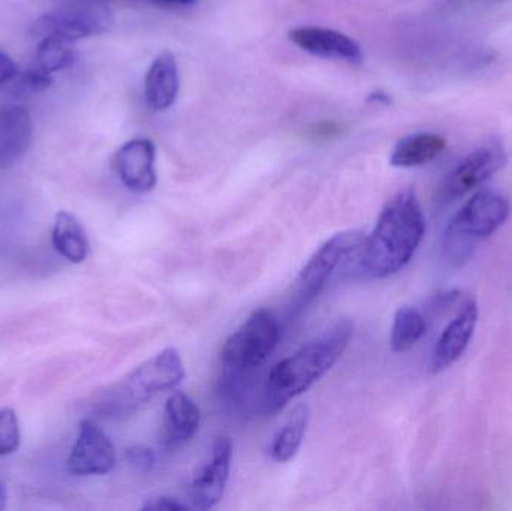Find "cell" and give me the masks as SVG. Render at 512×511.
Returning <instances> with one entry per match:
<instances>
[{
    "label": "cell",
    "instance_id": "d6986e66",
    "mask_svg": "<svg viewBox=\"0 0 512 511\" xmlns=\"http://www.w3.org/2000/svg\"><path fill=\"white\" fill-rule=\"evenodd\" d=\"M310 422V410L306 404H298L289 414L285 425L279 429L273 443L270 446V456L279 464L291 461L295 458Z\"/></svg>",
    "mask_w": 512,
    "mask_h": 511
},
{
    "label": "cell",
    "instance_id": "6da1fadb",
    "mask_svg": "<svg viewBox=\"0 0 512 511\" xmlns=\"http://www.w3.org/2000/svg\"><path fill=\"white\" fill-rule=\"evenodd\" d=\"M426 233V218L412 189L399 192L382 210L375 228L364 236L355 260L372 279L400 272L414 257Z\"/></svg>",
    "mask_w": 512,
    "mask_h": 511
},
{
    "label": "cell",
    "instance_id": "ffe728a7",
    "mask_svg": "<svg viewBox=\"0 0 512 511\" xmlns=\"http://www.w3.org/2000/svg\"><path fill=\"white\" fill-rule=\"evenodd\" d=\"M426 330L427 321L423 314L412 306H403L394 315L393 327H391V348L396 353H406L426 335Z\"/></svg>",
    "mask_w": 512,
    "mask_h": 511
},
{
    "label": "cell",
    "instance_id": "5b68a950",
    "mask_svg": "<svg viewBox=\"0 0 512 511\" xmlns=\"http://www.w3.org/2000/svg\"><path fill=\"white\" fill-rule=\"evenodd\" d=\"M279 339L277 318L265 309L255 311L222 348V368L228 380L264 365L276 350Z\"/></svg>",
    "mask_w": 512,
    "mask_h": 511
},
{
    "label": "cell",
    "instance_id": "83f0119b",
    "mask_svg": "<svg viewBox=\"0 0 512 511\" xmlns=\"http://www.w3.org/2000/svg\"><path fill=\"white\" fill-rule=\"evenodd\" d=\"M5 501H6V492H5V486L0 483V509H3L5 507Z\"/></svg>",
    "mask_w": 512,
    "mask_h": 511
},
{
    "label": "cell",
    "instance_id": "ac0fdd59",
    "mask_svg": "<svg viewBox=\"0 0 512 511\" xmlns=\"http://www.w3.org/2000/svg\"><path fill=\"white\" fill-rule=\"evenodd\" d=\"M53 246L69 263H83L89 255L86 231L71 213H57L53 227Z\"/></svg>",
    "mask_w": 512,
    "mask_h": 511
},
{
    "label": "cell",
    "instance_id": "5bb4252c",
    "mask_svg": "<svg viewBox=\"0 0 512 511\" xmlns=\"http://www.w3.org/2000/svg\"><path fill=\"white\" fill-rule=\"evenodd\" d=\"M33 122L29 111L20 105L0 107V168L14 165L29 150Z\"/></svg>",
    "mask_w": 512,
    "mask_h": 511
},
{
    "label": "cell",
    "instance_id": "d4e9b609",
    "mask_svg": "<svg viewBox=\"0 0 512 511\" xmlns=\"http://www.w3.org/2000/svg\"><path fill=\"white\" fill-rule=\"evenodd\" d=\"M188 509L185 503H180L177 498L171 497H156L150 498L147 500V503L144 504L143 510H185Z\"/></svg>",
    "mask_w": 512,
    "mask_h": 511
},
{
    "label": "cell",
    "instance_id": "30bf717a",
    "mask_svg": "<svg viewBox=\"0 0 512 511\" xmlns=\"http://www.w3.org/2000/svg\"><path fill=\"white\" fill-rule=\"evenodd\" d=\"M156 147L149 138H135L117 150L114 168L123 185L134 194H147L158 182L155 170Z\"/></svg>",
    "mask_w": 512,
    "mask_h": 511
},
{
    "label": "cell",
    "instance_id": "e0dca14e",
    "mask_svg": "<svg viewBox=\"0 0 512 511\" xmlns=\"http://www.w3.org/2000/svg\"><path fill=\"white\" fill-rule=\"evenodd\" d=\"M447 147L444 137L432 132L406 135L394 147L390 162L397 168H415L438 158Z\"/></svg>",
    "mask_w": 512,
    "mask_h": 511
},
{
    "label": "cell",
    "instance_id": "cb8c5ba5",
    "mask_svg": "<svg viewBox=\"0 0 512 511\" xmlns=\"http://www.w3.org/2000/svg\"><path fill=\"white\" fill-rule=\"evenodd\" d=\"M126 461L138 473H150L156 465V453L150 447L131 446L126 450Z\"/></svg>",
    "mask_w": 512,
    "mask_h": 511
},
{
    "label": "cell",
    "instance_id": "484cf974",
    "mask_svg": "<svg viewBox=\"0 0 512 511\" xmlns=\"http://www.w3.org/2000/svg\"><path fill=\"white\" fill-rule=\"evenodd\" d=\"M17 74L18 68L14 60L5 51L0 50V86L8 84Z\"/></svg>",
    "mask_w": 512,
    "mask_h": 511
},
{
    "label": "cell",
    "instance_id": "44dd1931",
    "mask_svg": "<svg viewBox=\"0 0 512 511\" xmlns=\"http://www.w3.org/2000/svg\"><path fill=\"white\" fill-rule=\"evenodd\" d=\"M75 51L72 42L66 41L56 35H48L41 38L36 48V62L38 68L48 74L63 71L74 63Z\"/></svg>",
    "mask_w": 512,
    "mask_h": 511
},
{
    "label": "cell",
    "instance_id": "4316f807",
    "mask_svg": "<svg viewBox=\"0 0 512 511\" xmlns=\"http://www.w3.org/2000/svg\"><path fill=\"white\" fill-rule=\"evenodd\" d=\"M150 2L158 3V5L164 6H185L191 5L195 0H150Z\"/></svg>",
    "mask_w": 512,
    "mask_h": 511
},
{
    "label": "cell",
    "instance_id": "8fae6325",
    "mask_svg": "<svg viewBox=\"0 0 512 511\" xmlns=\"http://www.w3.org/2000/svg\"><path fill=\"white\" fill-rule=\"evenodd\" d=\"M233 444L228 437L216 440L212 459L207 462L191 485L192 506L198 510L213 509L224 497L230 477Z\"/></svg>",
    "mask_w": 512,
    "mask_h": 511
},
{
    "label": "cell",
    "instance_id": "52a82bcc",
    "mask_svg": "<svg viewBox=\"0 0 512 511\" xmlns=\"http://www.w3.org/2000/svg\"><path fill=\"white\" fill-rule=\"evenodd\" d=\"M507 153L501 143L484 144L453 168L441 186V201L453 203L483 185L504 168Z\"/></svg>",
    "mask_w": 512,
    "mask_h": 511
},
{
    "label": "cell",
    "instance_id": "7c38bea8",
    "mask_svg": "<svg viewBox=\"0 0 512 511\" xmlns=\"http://www.w3.org/2000/svg\"><path fill=\"white\" fill-rule=\"evenodd\" d=\"M478 317H480V311H478L477 302L469 300L462 306L457 317L445 327L436 342L432 363H430V368L435 374L450 368L468 350L474 338Z\"/></svg>",
    "mask_w": 512,
    "mask_h": 511
},
{
    "label": "cell",
    "instance_id": "7402d4cb",
    "mask_svg": "<svg viewBox=\"0 0 512 511\" xmlns=\"http://www.w3.org/2000/svg\"><path fill=\"white\" fill-rule=\"evenodd\" d=\"M9 92L15 98H27V96L36 95V93L45 92L53 84V77L41 68L27 69L24 72H18L15 78L9 81Z\"/></svg>",
    "mask_w": 512,
    "mask_h": 511
},
{
    "label": "cell",
    "instance_id": "4fadbf2b",
    "mask_svg": "<svg viewBox=\"0 0 512 511\" xmlns=\"http://www.w3.org/2000/svg\"><path fill=\"white\" fill-rule=\"evenodd\" d=\"M289 39L297 47L313 56L324 59L346 60L357 63L361 60L360 45L336 30L322 27H298L289 32Z\"/></svg>",
    "mask_w": 512,
    "mask_h": 511
},
{
    "label": "cell",
    "instance_id": "ba28073f",
    "mask_svg": "<svg viewBox=\"0 0 512 511\" xmlns=\"http://www.w3.org/2000/svg\"><path fill=\"white\" fill-rule=\"evenodd\" d=\"M116 467V449L104 429L84 420L78 429L77 440L69 453L66 468L74 476H104Z\"/></svg>",
    "mask_w": 512,
    "mask_h": 511
},
{
    "label": "cell",
    "instance_id": "9c48e42d",
    "mask_svg": "<svg viewBox=\"0 0 512 511\" xmlns=\"http://www.w3.org/2000/svg\"><path fill=\"white\" fill-rule=\"evenodd\" d=\"M110 27V12L105 6H78L65 11L42 15L35 21L32 30L35 36H60L66 41H80L89 36L105 32Z\"/></svg>",
    "mask_w": 512,
    "mask_h": 511
},
{
    "label": "cell",
    "instance_id": "277c9868",
    "mask_svg": "<svg viewBox=\"0 0 512 511\" xmlns=\"http://www.w3.org/2000/svg\"><path fill=\"white\" fill-rule=\"evenodd\" d=\"M510 216V203L492 189L475 192L451 218L445 233V251L454 264L468 261L475 242L492 236Z\"/></svg>",
    "mask_w": 512,
    "mask_h": 511
},
{
    "label": "cell",
    "instance_id": "9a60e30c",
    "mask_svg": "<svg viewBox=\"0 0 512 511\" xmlns=\"http://www.w3.org/2000/svg\"><path fill=\"white\" fill-rule=\"evenodd\" d=\"M201 423L200 407L185 393L168 398L164 411V444L167 449H179L197 434Z\"/></svg>",
    "mask_w": 512,
    "mask_h": 511
},
{
    "label": "cell",
    "instance_id": "8992f818",
    "mask_svg": "<svg viewBox=\"0 0 512 511\" xmlns=\"http://www.w3.org/2000/svg\"><path fill=\"white\" fill-rule=\"evenodd\" d=\"M364 234L358 230L334 234L319 246L295 282L292 294V315L300 314L324 290L337 269L351 257H357L363 243Z\"/></svg>",
    "mask_w": 512,
    "mask_h": 511
},
{
    "label": "cell",
    "instance_id": "603a6c76",
    "mask_svg": "<svg viewBox=\"0 0 512 511\" xmlns=\"http://www.w3.org/2000/svg\"><path fill=\"white\" fill-rule=\"evenodd\" d=\"M21 432L17 414L11 408L0 410V458L11 455L20 447Z\"/></svg>",
    "mask_w": 512,
    "mask_h": 511
},
{
    "label": "cell",
    "instance_id": "2e32d148",
    "mask_svg": "<svg viewBox=\"0 0 512 511\" xmlns=\"http://www.w3.org/2000/svg\"><path fill=\"white\" fill-rule=\"evenodd\" d=\"M179 68L176 57L164 51L153 60L146 75L147 104L156 111H164L176 102L179 95Z\"/></svg>",
    "mask_w": 512,
    "mask_h": 511
},
{
    "label": "cell",
    "instance_id": "3957f363",
    "mask_svg": "<svg viewBox=\"0 0 512 511\" xmlns=\"http://www.w3.org/2000/svg\"><path fill=\"white\" fill-rule=\"evenodd\" d=\"M185 375V365L179 351L167 348L134 369L122 383L108 390L98 402V411L110 419L128 416L155 396L179 386L185 380Z\"/></svg>",
    "mask_w": 512,
    "mask_h": 511
},
{
    "label": "cell",
    "instance_id": "7a4b0ae2",
    "mask_svg": "<svg viewBox=\"0 0 512 511\" xmlns=\"http://www.w3.org/2000/svg\"><path fill=\"white\" fill-rule=\"evenodd\" d=\"M352 333L354 324L349 320H339L318 338L277 363L265 383L262 402L265 414L279 413L292 399L324 377L345 353Z\"/></svg>",
    "mask_w": 512,
    "mask_h": 511
}]
</instances>
